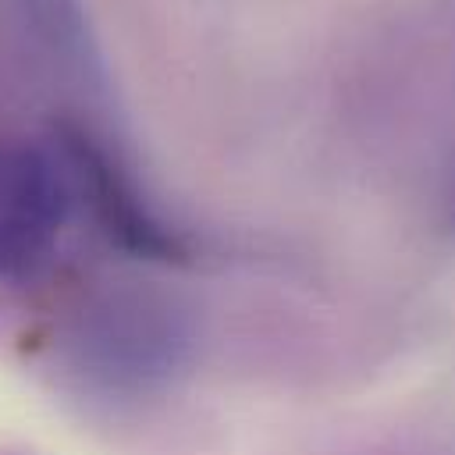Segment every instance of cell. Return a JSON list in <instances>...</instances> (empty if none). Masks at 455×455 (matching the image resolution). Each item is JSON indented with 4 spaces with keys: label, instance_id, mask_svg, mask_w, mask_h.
Instances as JSON below:
<instances>
[{
    "label": "cell",
    "instance_id": "cell-1",
    "mask_svg": "<svg viewBox=\"0 0 455 455\" xmlns=\"http://www.w3.org/2000/svg\"><path fill=\"white\" fill-rule=\"evenodd\" d=\"M50 149L64 167L71 206H82L114 249L146 263L188 259L185 235L149 206L135 178L117 164V156H110V149L96 135L64 121L53 128Z\"/></svg>",
    "mask_w": 455,
    "mask_h": 455
},
{
    "label": "cell",
    "instance_id": "cell-2",
    "mask_svg": "<svg viewBox=\"0 0 455 455\" xmlns=\"http://www.w3.org/2000/svg\"><path fill=\"white\" fill-rule=\"evenodd\" d=\"M71 345L78 366L103 387H149L178 366L185 331L156 299L110 295L82 316Z\"/></svg>",
    "mask_w": 455,
    "mask_h": 455
},
{
    "label": "cell",
    "instance_id": "cell-3",
    "mask_svg": "<svg viewBox=\"0 0 455 455\" xmlns=\"http://www.w3.org/2000/svg\"><path fill=\"white\" fill-rule=\"evenodd\" d=\"M71 192L50 146L0 142V277H36L64 231Z\"/></svg>",
    "mask_w": 455,
    "mask_h": 455
},
{
    "label": "cell",
    "instance_id": "cell-4",
    "mask_svg": "<svg viewBox=\"0 0 455 455\" xmlns=\"http://www.w3.org/2000/svg\"><path fill=\"white\" fill-rule=\"evenodd\" d=\"M21 11L39 36V43L75 71H92L96 68V50L92 36L85 25V11L78 0H21Z\"/></svg>",
    "mask_w": 455,
    "mask_h": 455
},
{
    "label": "cell",
    "instance_id": "cell-5",
    "mask_svg": "<svg viewBox=\"0 0 455 455\" xmlns=\"http://www.w3.org/2000/svg\"><path fill=\"white\" fill-rule=\"evenodd\" d=\"M437 213L448 228H455V139L448 142L437 171Z\"/></svg>",
    "mask_w": 455,
    "mask_h": 455
}]
</instances>
